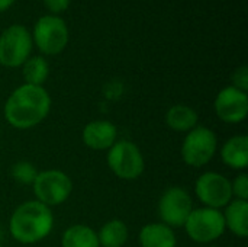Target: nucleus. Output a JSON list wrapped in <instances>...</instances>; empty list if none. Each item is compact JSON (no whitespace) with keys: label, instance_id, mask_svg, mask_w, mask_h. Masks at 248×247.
<instances>
[{"label":"nucleus","instance_id":"1","mask_svg":"<svg viewBox=\"0 0 248 247\" xmlns=\"http://www.w3.org/2000/svg\"><path fill=\"white\" fill-rule=\"evenodd\" d=\"M51 96L44 86L20 84L4 103V118L16 130H31L39 125L51 111Z\"/></svg>","mask_w":248,"mask_h":247},{"label":"nucleus","instance_id":"2","mask_svg":"<svg viewBox=\"0 0 248 247\" xmlns=\"http://www.w3.org/2000/svg\"><path fill=\"white\" fill-rule=\"evenodd\" d=\"M54 229V214L49 207L36 199L26 201L15 208L9 220V233L22 245L42 242Z\"/></svg>","mask_w":248,"mask_h":247},{"label":"nucleus","instance_id":"3","mask_svg":"<svg viewBox=\"0 0 248 247\" xmlns=\"http://www.w3.org/2000/svg\"><path fill=\"white\" fill-rule=\"evenodd\" d=\"M32 42L45 55H58L68 44L70 32L64 19L57 15L41 16L32 29Z\"/></svg>","mask_w":248,"mask_h":247},{"label":"nucleus","instance_id":"4","mask_svg":"<svg viewBox=\"0 0 248 247\" xmlns=\"http://www.w3.org/2000/svg\"><path fill=\"white\" fill-rule=\"evenodd\" d=\"M106 160L112 173L122 181H135L145 169L140 147L129 140H118L108 150Z\"/></svg>","mask_w":248,"mask_h":247},{"label":"nucleus","instance_id":"5","mask_svg":"<svg viewBox=\"0 0 248 247\" xmlns=\"http://www.w3.org/2000/svg\"><path fill=\"white\" fill-rule=\"evenodd\" d=\"M218 138L217 134L203 125L195 127L189 131L182 143V159L183 162L195 169L206 166L217 154Z\"/></svg>","mask_w":248,"mask_h":247},{"label":"nucleus","instance_id":"6","mask_svg":"<svg viewBox=\"0 0 248 247\" xmlns=\"http://www.w3.org/2000/svg\"><path fill=\"white\" fill-rule=\"evenodd\" d=\"M33 48L32 35L23 25L15 23L0 33V64L7 68L22 67Z\"/></svg>","mask_w":248,"mask_h":247},{"label":"nucleus","instance_id":"7","mask_svg":"<svg viewBox=\"0 0 248 247\" xmlns=\"http://www.w3.org/2000/svg\"><path fill=\"white\" fill-rule=\"evenodd\" d=\"M35 199L46 207L64 204L73 192V181L62 170L48 169L38 172L32 183Z\"/></svg>","mask_w":248,"mask_h":247},{"label":"nucleus","instance_id":"8","mask_svg":"<svg viewBox=\"0 0 248 247\" xmlns=\"http://www.w3.org/2000/svg\"><path fill=\"white\" fill-rule=\"evenodd\" d=\"M183 229L189 239L202 245H209L218 240L227 230L222 211L208 207L193 208Z\"/></svg>","mask_w":248,"mask_h":247},{"label":"nucleus","instance_id":"9","mask_svg":"<svg viewBox=\"0 0 248 247\" xmlns=\"http://www.w3.org/2000/svg\"><path fill=\"white\" fill-rule=\"evenodd\" d=\"M195 194L205 207L214 210H224L234 199L231 181L218 172L202 173L196 179Z\"/></svg>","mask_w":248,"mask_h":247},{"label":"nucleus","instance_id":"10","mask_svg":"<svg viewBox=\"0 0 248 247\" xmlns=\"http://www.w3.org/2000/svg\"><path fill=\"white\" fill-rule=\"evenodd\" d=\"M193 211V202L189 192L179 186H171L163 192L158 201V215L163 224L170 229L183 227Z\"/></svg>","mask_w":248,"mask_h":247},{"label":"nucleus","instance_id":"11","mask_svg":"<svg viewBox=\"0 0 248 247\" xmlns=\"http://www.w3.org/2000/svg\"><path fill=\"white\" fill-rule=\"evenodd\" d=\"M215 114L225 124H241L248 114V95L234 86L219 90L215 98Z\"/></svg>","mask_w":248,"mask_h":247},{"label":"nucleus","instance_id":"12","mask_svg":"<svg viewBox=\"0 0 248 247\" xmlns=\"http://www.w3.org/2000/svg\"><path fill=\"white\" fill-rule=\"evenodd\" d=\"M81 140L84 146L92 150L108 151L118 141V128L110 121H92L83 128Z\"/></svg>","mask_w":248,"mask_h":247},{"label":"nucleus","instance_id":"13","mask_svg":"<svg viewBox=\"0 0 248 247\" xmlns=\"http://www.w3.org/2000/svg\"><path fill=\"white\" fill-rule=\"evenodd\" d=\"M138 242L141 247H176L177 237L169 226L163 223H150L140 230Z\"/></svg>","mask_w":248,"mask_h":247},{"label":"nucleus","instance_id":"14","mask_svg":"<svg viewBox=\"0 0 248 247\" xmlns=\"http://www.w3.org/2000/svg\"><path fill=\"white\" fill-rule=\"evenodd\" d=\"M222 162L235 170H244L248 167V137L234 135L225 141L221 148Z\"/></svg>","mask_w":248,"mask_h":247},{"label":"nucleus","instance_id":"15","mask_svg":"<svg viewBox=\"0 0 248 247\" xmlns=\"http://www.w3.org/2000/svg\"><path fill=\"white\" fill-rule=\"evenodd\" d=\"M225 229L240 239L248 237V201L232 199L222 211Z\"/></svg>","mask_w":248,"mask_h":247},{"label":"nucleus","instance_id":"16","mask_svg":"<svg viewBox=\"0 0 248 247\" xmlns=\"http://www.w3.org/2000/svg\"><path fill=\"white\" fill-rule=\"evenodd\" d=\"M199 115L187 105H173L166 114V124L170 130L176 132H189L198 127Z\"/></svg>","mask_w":248,"mask_h":247},{"label":"nucleus","instance_id":"17","mask_svg":"<svg viewBox=\"0 0 248 247\" xmlns=\"http://www.w3.org/2000/svg\"><path fill=\"white\" fill-rule=\"evenodd\" d=\"M62 247H100L97 233L84 224L70 226L61 237Z\"/></svg>","mask_w":248,"mask_h":247},{"label":"nucleus","instance_id":"18","mask_svg":"<svg viewBox=\"0 0 248 247\" xmlns=\"http://www.w3.org/2000/svg\"><path fill=\"white\" fill-rule=\"evenodd\" d=\"M128 227L122 220H109L97 233L100 247H124L128 242Z\"/></svg>","mask_w":248,"mask_h":247},{"label":"nucleus","instance_id":"19","mask_svg":"<svg viewBox=\"0 0 248 247\" xmlns=\"http://www.w3.org/2000/svg\"><path fill=\"white\" fill-rule=\"evenodd\" d=\"M22 74L26 84L42 86L49 76V64L42 55H31L22 66Z\"/></svg>","mask_w":248,"mask_h":247},{"label":"nucleus","instance_id":"20","mask_svg":"<svg viewBox=\"0 0 248 247\" xmlns=\"http://www.w3.org/2000/svg\"><path fill=\"white\" fill-rule=\"evenodd\" d=\"M10 175L20 185H32L36 179L38 169L31 162H17L12 166Z\"/></svg>","mask_w":248,"mask_h":247},{"label":"nucleus","instance_id":"21","mask_svg":"<svg viewBox=\"0 0 248 247\" xmlns=\"http://www.w3.org/2000/svg\"><path fill=\"white\" fill-rule=\"evenodd\" d=\"M231 191L234 199H241L247 201L248 199V175L247 173H240L234 181L231 182Z\"/></svg>","mask_w":248,"mask_h":247},{"label":"nucleus","instance_id":"22","mask_svg":"<svg viewBox=\"0 0 248 247\" xmlns=\"http://www.w3.org/2000/svg\"><path fill=\"white\" fill-rule=\"evenodd\" d=\"M232 84L234 87L247 92L248 90V67L247 66H240L237 70H234L232 76H231Z\"/></svg>","mask_w":248,"mask_h":247},{"label":"nucleus","instance_id":"23","mask_svg":"<svg viewBox=\"0 0 248 247\" xmlns=\"http://www.w3.org/2000/svg\"><path fill=\"white\" fill-rule=\"evenodd\" d=\"M71 0H44L45 7L49 10V15H57L62 13L67 10V7L70 6Z\"/></svg>","mask_w":248,"mask_h":247},{"label":"nucleus","instance_id":"24","mask_svg":"<svg viewBox=\"0 0 248 247\" xmlns=\"http://www.w3.org/2000/svg\"><path fill=\"white\" fill-rule=\"evenodd\" d=\"M16 0H0V12H6L9 10L13 4H15Z\"/></svg>","mask_w":248,"mask_h":247},{"label":"nucleus","instance_id":"25","mask_svg":"<svg viewBox=\"0 0 248 247\" xmlns=\"http://www.w3.org/2000/svg\"><path fill=\"white\" fill-rule=\"evenodd\" d=\"M208 247H218V246H208Z\"/></svg>","mask_w":248,"mask_h":247},{"label":"nucleus","instance_id":"26","mask_svg":"<svg viewBox=\"0 0 248 247\" xmlns=\"http://www.w3.org/2000/svg\"><path fill=\"white\" fill-rule=\"evenodd\" d=\"M0 247H3V246H1V243H0Z\"/></svg>","mask_w":248,"mask_h":247}]
</instances>
